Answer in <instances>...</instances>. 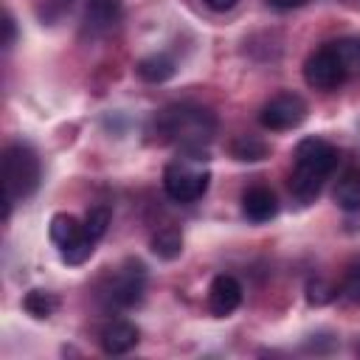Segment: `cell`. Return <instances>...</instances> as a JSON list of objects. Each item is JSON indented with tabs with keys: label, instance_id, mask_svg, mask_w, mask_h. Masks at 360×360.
Instances as JSON below:
<instances>
[{
	"label": "cell",
	"instance_id": "16",
	"mask_svg": "<svg viewBox=\"0 0 360 360\" xmlns=\"http://www.w3.org/2000/svg\"><path fill=\"white\" fill-rule=\"evenodd\" d=\"M56 307H59V301H56V295L53 292H48V290H28L25 292V298H22V309L31 315V318H51L53 312H56Z\"/></svg>",
	"mask_w": 360,
	"mask_h": 360
},
{
	"label": "cell",
	"instance_id": "18",
	"mask_svg": "<svg viewBox=\"0 0 360 360\" xmlns=\"http://www.w3.org/2000/svg\"><path fill=\"white\" fill-rule=\"evenodd\" d=\"M332 48L340 56V62H343L349 76L360 73V37H343V39L332 42Z\"/></svg>",
	"mask_w": 360,
	"mask_h": 360
},
{
	"label": "cell",
	"instance_id": "1",
	"mask_svg": "<svg viewBox=\"0 0 360 360\" xmlns=\"http://www.w3.org/2000/svg\"><path fill=\"white\" fill-rule=\"evenodd\" d=\"M158 141L177 143L183 155H191L188 160H205V143L211 141L217 121L208 110L194 107V104H174L158 112L155 118Z\"/></svg>",
	"mask_w": 360,
	"mask_h": 360
},
{
	"label": "cell",
	"instance_id": "2",
	"mask_svg": "<svg viewBox=\"0 0 360 360\" xmlns=\"http://www.w3.org/2000/svg\"><path fill=\"white\" fill-rule=\"evenodd\" d=\"M338 166V149L323 138H304L295 146V166L290 174V191L298 200H312L323 180Z\"/></svg>",
	"mask_w": 360,
	"mask_h": 360
},
{
	"label": "cell",
	"instance_id": "17",
	"mask_svg": "<svg viewBox=\"0 0 360 360\" xmlns=\"http://www.w3.org/2000/svg\"><path fill=\"white\" fill-rule=\"evenodd\" d=\"M231 155L236 158V160H262V158H267V143L262 141V138H256V135H239L233 143H231Z\"/></svg>",
	"mask_w": 360,
	"mask_h": 360
},
{
	"label": "cell",
	"instance_id": "24",
	"mask_svg": "<svg viewBox=\"0 0 360 360\" xmlns=\"http://www.w3.org/2000/svg\"><path fill=\"white\" fill-rule=\"evenodd\" d=\"M307 0H270V6L273 8H281V11H290V8H298V6H304Z\"/></svg>",
	"mask_w": 360,
	"mask_h": 360
},
{
	"label": "cell",
	"instance_id": "14",
	"mask_svg": "<svg viewBox=\"0 0 360 360\" xmlns=\"http://www.w3.org/2000/svg\"><path fill=\"white\" fill-rule=\"evenodd\" d=\"M335 202L343 211H360V174L346 172L335 186Z\"/></svg>",
	"mask_w": 360,
	"mask_h": 360
},
{
	"label": "cell",
	"instance_id": "6",
	"mask_svg": "<svg viewBox=\"0 0 360 360\" xmlns=\"http://www.w3.org/2000/svg\"><path fill=\"white\" fill-rule=\"evenodd\" d=\"M349 79L340 56L335 53L332 42L329 45H321L318 51H312L304 62V82L315 90H335L340 87L343 82Z\"/></svg>",
	"mask_w": 360,
	"mask_h": 360
},
{
	"label": "cell",
	"instance_id": "11",
	"mask_svg": "<svg viewBox=\"0 0 360 360\" xmlns=\"http://www.w3.org/2000/svg\"><path fill=\"white\" fill-rule=\"evenodd\" d=\"M121 20V0H90L87 3V25L93 31H110Z\"/></svg>",
	"mask_w": 360,
	"mask_h": 360
},
{
	"label": "cell",
	"instance_id": "21",
	"mask_svg": "<svg viewBox=\"0 0 360 360\" xmlns=\"http://www.w3.org/2000/svg\"><path fill=\"white\" fill-rule=\"evenodd\" d=\"M335 287L326 281V278H312L309 284H307V301L312 304V307H323V304H329L332 298H335Z\"/></svg>",
	"mask_w": 360,
	"mask_h": 360
},
{
	"label": "cell",
	"instance_id": "15",
	"mask_svg": "<svg viewBox=\"0 0 360 360\" xmlns=\"http://www.w3.org/2000/svg\"><path fill=\"white\" fill-rule=\"evenodd\" d=\"M152 253L158 259H166V262L177 259L183 253V236H180V231L177 228H160L152 236Z\"/></svg>",
	"mask_w": 360,
	"mask_h": 360
},
{
	"label": "cell",
	"instance_id": "3",
	"mask_svg": "<svg viewBox=\"0 0 360 360\" xmlns=\"http://www.w3.org/2000/svg\"><path fill=\"white\" fill-rule=\"evenodd\" d=\"M39 186V158L25 143H11L3 152V219L11 217V205L25 200Z\"/></svg>",
	"mask_w": 360,
	"mask_h": 360
},
{
	"label": "cell",
	"instance_id": "7",
	"mask_svg": "<svg viewBox=\"0 0 360 360\" xmlns=\"http://www.w3.org/2000/svg\"><path fill=\"white\" fill-rule=\"evenodd\" d=\"M307 118V101L295 93H278L273 96L262 112H259V124L270 132H284V129H295L301 127Z\"/></svg>",
	"mask_w": 360,
	"mask_h": 360
},
{
	"label": "cell",
	"instance_id": "25",
	"mask_svg": "<svg viewBox=\"0 0 360 360\" xmlns=\"http://www.w3.org/2000/svg\"><path fill=\"white\" fill-rule=\"evenodd\" d=\"M214 11H228V8H233L236 6V0H205Z\"/></svg>",
	"mask_w": 360,
	"mask_h": 360
},
{
	"label": "cell",
	"instance_id": "5",
	"mask_svg": "<svg viewBox=\"0 0 360 360\" xmlns=\"http://www.w3.org/2000/svg\"><path fill=\"white\" fill-rule=\"evenodd\" d=\"M143 290H146V267L138 259H127L112 273L104 295H107V304L110 307L127 309V307H135L143 298Z\"/></svg>",
	"mask_w": 360,
	"mask_h": 360
},
{
	"label": "cell",
	"instance_id": "12",
	"mask_svg": "<svg viewBox=\"0 0 360 360\" xmlns=\"http://www.w3.org/2000/svg\"><path fill=\"white\" fill-rule=\"evenodd\" d=\"M135 70H138V76H141L143 82L160 84V82H166V79L174 76V59L166 56V53H152V56H143V59L135 65Z\"/></svg>",
	"mask_w": 360,
	"mask_h": 360
},
{
	"label": "cell",
	"instance_id": "23",
	"mask_svg": "<svg viewBox=\"0 0 360 360\" xmlns=\"http://www.w3.org/2000/svg\"><path fill=\"white\" fill-rule=\"evenodd\" d=\"M3 31H6L3 48H11V45H14V37H17V25H14V17H11V14L3 17Z\"/></svg>",
	"mask_w": 360,
	"mask_h": 360
},
{
	"label": "cell",
	"instance_id": "4",
	"mask_svg": "<svg viewBox=\"0 0 360 360\" xmlns=\"http://www.w3.org/2000/svg\"><path fill=\"white\" fill-rule=\"evenodd\" d=\"M208 183H211V174L205 169H194L188 163V158L177 160V163H169L163 169V191L174 202H194V200H200L208 191Z\"/></svg>",
	"mask_w": 360,
	"mask_h": 360
},
{
	"label": "cell",
	"instance_id": "9",
	"mask_svg": "<svg viewBox=\"0 0 360 360\" xmlns=\"http://www.w3.org/2000/svg\"><path fill=\"white\" fill-rule=\"evenodd\" d=\"M242 211L250 222H267L278 214V200L267 186H253L242 194Z\"/></svg>",
	"mask_w": 360,
	"mask_h": 360
},
{
	"label": "cell",
	"instance_id": "10",
	"mask_svg": "<svg viewBox=\"0 0 360 360\" xmlns=\"http://www.w3.org/2000/svg\"><path fill=\"white\" fill-rule=\"evenodd\" d=\"M138 343V326L129 321H112L101 329V349L107 354H127Z\"/></svg>",
	"mask_w": 360,
	"mask_h": 360
},
{
	"label": "cell",
	"instance_id": "8",
	"mask_svg": "<svg viewBox=\"0 0 360 360\" xmlns=\"http://www.w3.org/2000/svg\"><path fill=\"white\" fill-rule=\"evenodd\" d=\"M242 304V284L233 278V276H217L208 287V309L217 315V318H225L231 315L236 307Z\"/></svg>",
	"mask_w": 360,
	"mask_h": 360
},
{
	"label": "cell",
	"instance_id": "19",
	"mask_svg": "<svg viewBox=\"0 0 360 360\" xmlns=\"http://www.w3.org/2000/svg\"><path fill=\"white\" fill-rule=\"evenodd\" d=\"M96 245H98V242H96V239H90V236L84 233V228H82V236H79L73 245L62 248V250H59V256H62V262H65V264H73V267H76V264H84V262L93 256Z\"/></svg>",
	"mask_w": 360,
	"mask_h": 360
},
{
	"label": "cell",
	"instance_id": "20",
	"mask_svg": "<svg viewBox=\"0 0 360 360\" xmlns=\"http://www.w3.org/2000/svg\"><path fill=\"white\" fill-rule=\"evenodd\" d=\"M107 225H110V208L107 205H96L87 211V219H84V233L90 239H101L107 233Z\"/></svg>",
	"mask_w": 360,
	"mask_h": 360
},
{
	"label": "cell",
	"instance_id": "13",
	"mask_svg": "<svg viewBox=\"0 0 360 360\" xmlns=\"http://www.w3.org/2000/svg\"><path fill=\"white\" fill-rule=\"evenodd\" d=\"M82 228H84V225H79V219H76L73 214H53V217H51V225H48V236H51V242L62 250V248L73 245V242L82 236Z\"/></svg>",
	"mask_w": 360,
	"mask_h": 360
},
{
	"label": "cell",
	"instance_id": "22",
	"mask_svg": "<svg viewBox=\"0 0 360 360\" xmlns=\"http://www.w3.org/2000/svg\"><path fill=\"white\" fill-rule=\"evenodd\" d=\"M340 292H343L349 301L360 304V259H357V262H352V264L346 267V276H343Z\"/></svg>",
	"mask_w": 360,
	"mask_h": 360
}]
</instances>
